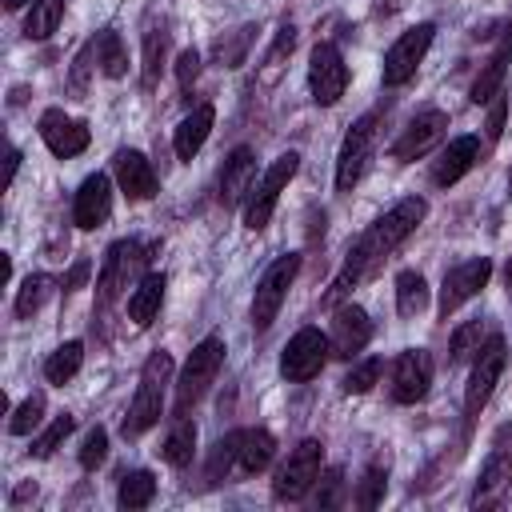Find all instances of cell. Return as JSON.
Listing matches in <instances>:
<instances>
[{
    "label": "cell",
    "instance_id": "12",
    "mask_svg": "<svg viewBox=\"0 0 512 512\" xmlns=\"http://www.w3.org/2000/svg\"><path fill=\"white\" fill-rule=\"evenodd\" d=\"M136 264H148V256L140 252V244H136V240H116V244L104 252L100 280H96V288H100V308H108V304L128 288V280H132Z\"/></svg>",
    "mask_w": 512,
    "mask_h": 512
},
{
    "label": "cell",
    "instance_id": "31",
    "mask_svg": "<svg viewBox=\"0 0 512 512\" xmlns=\"http://www.w3.org/2000/svg\"><path fill=\"white\" fill-rule=\"evenodd\" d=\"M60 16H64V0H32V12L24 20V36L28 40H48L56 32Z\"/></svg>",
    "mask_w": 512,
    "mask_h": 512
},
{
    "label": "cell",
    "instance_id": "34",
    "mask_svg": "<svg viewBox=\"0 0 512 512\" xmlns=\"http://www.w3.org/2000/svg\"><path fill=\"white\" fill-rule=\"evenodd\" d=\"M236 456H240V432H228V436H220L216 440V448H212V460H208V484H220L228 472H232V464H236Z\"/></svg>",
    "mask_w": 512,
    "mask_h": 512
},
{
    "label": "cell",
    "instance_id": "18",
    "mask_svg": "<svg viewBox=\"0 0 512 512\" xmlns=\"http://www.w3.org/2000/svg\"><path fill=\"white\" fill-rule=\"evenodd\" d=\"M112 172H116V184H120V192L128 196V200H152L156 196V172H152V164H148V156L144 152H136V148H120L116 156H112Z\"/></svg>",
    "mask_w": 512,
    "mask_h": 512
},
{
    "label": "cell",
    "instance_id": "19",
    "mask_svg": "<svg viewBox=\"0 0 512 512\" xmlns=\"http://www.w3.org/2000/svg\"><path fill=\"white\" fill-rule=\"evenodd\" d=\"M328 340H332V356L352 360L356 352H364V344L372 340V320H368V312L356 308V304H340Z\"/></svg>",
    "mask_w": 512,
    "mask_h": 512
},
{
    "label": "cell",
    "instance_id": "26",
    "mask_svg": "<svg viewBox=\"0 0 512 512\" xmlns=\"http://www.w3.org/2000/svg\"><path fill=\"white\" fill-rule=\"evenodd\" d=\"M164 272H148L136 288H132V296H128V316H132V324H140V328H148L152 320H156V312H160V304H164Z\"/></svg>",
    "mask_w": 512,
    "mask_h": 512
},
{
    "label": "cell",
    "instance_id": "50",
    "mask_svg": "<svg viewBox=\"0 0 512 512\" xmlns=\"http://www.w3.org/2000/svg\"><path fill=\"white\" fill-rule=\"evenodd\" d=\"M24 4H28V0H4V8H8V12H16V8H24Z\"/></svg>",
    "mask_w": 512,
    "mask_h": 512
},
{
    "label": "cell",
    "instance_id": "45",
    "mask_svg": "<svg viewBox=\"0 0 512 512\" xmlns=\"http://www.w3.org/2000/svg\"><path fill=\"white\" fill-rule=\"evenodd\" d=\"M504 112H508V100L496 92V96H492V108H488V140H500V132H504Z\"/></svg>",
    "mask_w": 512,
    "mask_h": 512
},
{
    "label": "cell",
    "instance_id": "2",
    "mask_svg": "<svg viewBox=\"0 0 512 512\" xmlns=\"http://www.w3.org/2000/svg\"><path fill=\"white\" fill-rule=\"evenodd\" d=\"M168 376H172V356L168 352H152L144 360V368H140V384H136V396H132L128 416H124V436H140V432H148L160 420Z\"/></svg>",
    "mask_w": 512,
    "mask_h": 512
},
{
    "label": "cell",
    "instance_id": "43",
    "mask_svg": "<svg viewBox=\"0 0 512 512\" xmlns=\"http://www.w3.org/2000/svg\"><path fill=\"white\" fill-rule=\"evenodd\" d=\"M196 76H200V52H196V48H184V52L176 56V80H180V92H192Z\"/></svg>",
    "mask_w": 512,
    "mask_h": 512
},
{
    "label": "cell",
    "instance_id": "48",
    "mask_svg": "<svg viewBox=\"0 0 512 512\" xmlns=\"http://www.w3.org/2000/svg\"><path fill=\"white\" fill-rule=\"evenodd\" d=\"M84 276H88V260H76V268L64 276V292H72V288H80L84 284Z\"/></svg>",
    "mask_w": 512,
    "mask_h": 512
},
{
    "label": "cell",
    "instance_id": "5",
    "mask_svg": "<svg viewBox=\"0 0 512 512\" xmlns=\"http://www.w3.org/2000/svg\"><path fill=\"white\" fill-rule=\"evenodd\" d=\"M328 356H332V340L320 328H300L280 352V376L288 384H304L324 368Z\"/></svg>",
    "mask_w": 512,
    "mask_h": 512
},
{
    "label": "cell",
    "instance_id": "9",
    "mask_svg": "<svg viewBox=\"0 0 512 512\" xmlns=\"http://www.w3.org/2000/svg\"><path fill=\"white\" fill-rule=\"evenodd\" d=\"M432 32H436L432 24H412L408 32L396 36V44L384 52V68H380V76H384L388 88H400V84H408L416 76L420 60H424V52L432 44Z\"/></svg>",
    "mask_w": 512,
    "mask_h": 512
},
{
    "label": "cell",
    "instance_id": "40",
    "mask_svg": "<svg viewBox=\"0 0 512 512\" xmlns=\"http://www.w3.org/2000/svg\"><path fill=\"white\" fill-rule=\"evenodd\" d=\"M164 32H148L144 36V88H152L156 84V76H160V60H164Z\"/></svg>",
    "mask_w": 512,
    "mask_h": 512
},
{
    "label": "cell",
    "instance_id": "35",
    "mask_svg": "<svg viewBox=\"0 0 512 512\" xmlns=\"http://www.w3.org/2000/svg\"><path fill=\"white\" fill-rule=\"evenodd\" d=\"M40 420H44V392H32L28 400L16 404V412L8 420V432L12 436H28L32 428H40Z\"/></svg>",
    "mask_w": 512,
    "mask_h": 512
},
{
    "label": "cell",
    "instance_id": "51",
    "mask_svg": "<svg viewBox=\"0 0 512 512\" xmlns=\"http://www.w3.org/2000/svg\"><path fill=\"white\" fill-rule=\"evenodd\" d=\"M504 280H508V288H512V264H508V272H504Z\"/></svg>",
    "mask_w": 512,
    "mask_h": 512
},
{
    "label": "cell",
    "instance_id": "1",
    "mask_svg": "<svg viewBox=\"0 0 512 512\" xmlns=\"http://www.w3.org/2000/svg\"><path fill=\"white\" fill-rule=\"evenodd\" d=\"M428 216V200L424 196H404L400 204H392L356 244H352V252H348V260H344V268H340V276L332 280V288H328V296H324V304L332 308V304H340L364 276H372L376 272V264L396 248V244H404L416 228H420V220Z\"/></svg>",
    "mask_w": 512,
    "mask_h": 512
},
{
    "label": "cell",
    "instance_id": "4",
    "mask_svg": "<svg viewBox=\"0 0 512 512\" xmlns=\"http://www.w3.org/2000/svg\"><path fill=\"white\" fill-rule=\"evenodd\" d=\"M296 272H300V256L296 252H288V256H280V260H272L264 268V276L256 284V296H252V328L256 332L272 328V320H276V312H280V304H284Z\"/></svg>",
    "mask_w": 512,
    "mask_h": 512
},
{
    "label": "cell",
    "instance_id": "44",
    "mask_svg": "<svg viewBox=\"0 0 512 512\" xmlns=\"http://www.w3.org/2000/svg\"><path fill=\"white\" fill-rule=\"evenodd\" d=\"M248 40H252V28H236V40H232V44L216 40V56H220L228 68H236V64L244 60V48H248Z\"/></svg>",
    "mask_w": 512,
    "mask_h": 512
},
{
    "label": "cell",
    "instance_id": "10",
    "mask_svg": "<svg viewBox=\"0 0 512 512\" xmlns=\"http://www.w3.org/2000/svg\"><path fill=\"white\" fill-rule=\"evenodd\" d=\"M372 140H376V116H360V120L344 132L340 152H336V188H340V192H352L356 180L364 176L368 156H372Z\"/></svg>",
    "mask_w": 512,
    "mask_h": 512
},
{
    "label": "cell",
    "instance_id": "46",
    "mask_svg": "<svg viewBox=\"0 0 512 512\" xmlns=\"http://www.w3.org/2000/svg\"><path fill=\"white\" fill-rule=\"evenodd\" d=\"M292 44H296V28H292V24H284V28H280V36H276V44H272V52H268V68H276V60H280L284 52H292Z\"/></svg>",
    "mask_w": 512,
    "mask_h": 512
},
{
    "label": "cell",
    "instance_id": "15",
    "mask_svg": "<svg viewBox=\"0 0 512 512\" xmlns=\"http://www.w3.org/2000/svg\"><path fill=\"white\" fill-rule=\"evenodd\" d=\"M40 140L48 144V152H52V156L72 160V156H80V152L88 148L92 132H88V124H84V120H72L68 112L48 108V112L40 116Z\"/></svg>",
    "mask_w": 512,
    "mask_h": 512
},
{
    "label": "cell",
    "instance_id": "6",
    "mask_svg": "<svg viewBox=\"0 0 512 512\" xmlns=\"http://www.w3.org/2000/svg\"><path fill=\"white\" fill-rule=\"evenodd\" d=\"M504 360H508V348H504V336H488L476 352V364H472V376H468V392H464V420L472 424L480 416V408L488 404L500 372H504Z\"/></svg>",
    "mask_w": 512,
    "mask_h": 512
},
{
    "label": "cell",
    "instance_id": "11",
    "mask_svg": "<svg viewBox=\"0 0 512 512\" xmlns=\"http://www.w3.org/2000/svg\"><path fill=\"white\" fill-rule=\"evenodd\" d=\"M308 88H312V100L316 104H336L348 88V64L340 56L336 44H316L312 56H308Z\"/></svg>",
    "mask_w": 512,
    "mask_h": 512
},
{
    "label": "cell",
    "instance_id": "23",
    "mask_svg": "<svg viewBox=\"0 0 512 512\" xmlns=\"http://www.w3.org/2000/svg\"><path fill=\"white\" fill-rule=\"evenodd\" d=\"M212 120H216V108H212V104H196V108L176 124L172 144H176V156H180V160H192V156L204 148V140H208V132H212Z\"/></svg>",
    "mask_w": 512,
    "mask_h": 512
},
{
    "label": "cell",
    "instance_id": "42",
    "mask_svg": "<svg viewBox=\"0 0 512 512\" xmlns=\"http://www.w3.org/2000/svg\"><path fill=\"white\" fill-rule=\"evenodd\" d=\"M104 456H108V432L104 428H92L84 436V444H80V464L84 468H96V464H104Z\"/></svg>",
    "mask_w": 512,
    "mask_h": 512
},
{
    "label": "cell",
    "instance_id": "36",
    "mask_svg": "<svg viewBox=\"0 0 512 512\" xmlns=\"http://www.w3.org/2000/svg\"><path fill=\"white\" fill-rule=\"evenodd\" d=\"M72 428H76V416L60 412V416H56V420H52V424H48V428H44V432L32 440V456H52V452H56V448L68 440V432H72Z\"/></svg>",
    "mask_w": 512,
    "mask_h": 512
},
{
    "label": "cell",
    "instance_id": "41",
    "mask_svg": "<svg viewBox=\"0 0 512 512\" xmlns=\"http://www.w3.org/2000/svg\"><path fill=\"white\" fill-rule=\"evenodd\" d=\"M376 376H380V360L368 356V360H360V364L344 376V392H356V396H360V392H368V388L376 384Z\"/></svg>",
    "mask_w": 512,
    "mask_h": 512
},
{
    "label": "cell",
    "instance_id": "17",
    "mask_svg": "<svg viewBox=\"0 0 512 512\" xmlns=\"http://www.w3.org/2000/svg\"><path fill=\"white\" fill-rule=\"evenodd\" d=\"M444 128H448V116H444L440 108H428V112L412 116V124H408V128L400 132V140L392 144V160L408 164V160L424 156V152L444 136Z\"/></svg>",
    "mask_w": 512,
    "mask_h": 512
},
{
    "label": "cell",
    "instance_id": "25",
    "mask_svg": "<svg viewBox=\"0 0 512 512\" xmlns=\"http://www.w3.org/2000/svg\"><path fill=\"white\" fill-rule=\"evenodd\" d=\"M272 456H276V436H272L268 428H244V432H240V456H236V468H240L244 476L264 472V468L272 464Z\"/></svg>",
    "mask_w": 512,
    "mask_h": 512
},
{
    "label": "cell",
    "instance_id": "7",
    "mask_svg": "<svg viewBox=\"0 0 512 512\" xmlns=\"http://www.w3.org/2000/svg\"><path fill=\"white\" fill-rule=\"evenodd\" d=\"M320 460H324L320 440H300L288 452V460L280 464L276 480H272L276 500H300V496H308V488L320 480Z\"/></svg>",
    "mask_w": 512,
    "mask_h": 512
},
{
    "label": "cell",
    "instance_id": "13",
    "mask_svg": "<svg viewBox=\"0 0 512 512\" xmlns=\"http://www.w3.org/2000/svg\"><path fill=\"white\" fill-rule=\"evenodd\" d=\"M488 280H492V260H488V256H472V260L448 268V272H444V288H440V316L448 320V316H452L464 300H472Z\"/></svg>",
    "mask_w": 512,
    "mask_h": 512
},
{
    "label": "cell",
    "instance_id": "20",
    "mask_svg": "<svg viewBox=\"0 0 512 512\" xmlns=\"http://www.w3.org/2000/svg\"><path fill=\"white\" fill-rule=\"evenodd\" d=\"M508 484H512V452L492 444V452H488V460H484V468H480V480H476L472 504H476V508L496 504V500H500V492H504Z\"/></svg>",
    "mask_w": 512,
    "mask_h": 512
},
{
    "label": "cell",
    "instance_id": "28",
    "mask_svg": "<svg viewBox=\"0 0 512 512\" xmlns=\"http://www.w3.org/2000/svg\"><path fill=\"white\" fill-rule=\"evenodd\" d=\"M84 364V344L80 340H64L48 360H44V380L48 384H68Z\"/></svg>",
    "mask_w": 512,
    "mask_h": 512
},
{
    "label": "cell",
    "instance_id": "27",
    "mask_svg": "<svg viewBox=\"0 0 512 512\" xmlns=\"http://www.w3.org/2000/svg\"><path fill=\"white\" fill-rule=\"evenodd\" d=\"M192 452H196V420L176 416L172 428H168V436H164L160 456H164L172 468H188V464H192Z\"/></svg>",
    "mask_w": 512,
    "mask_h": 512
},
{
    "label": "cell",
    "instance_id": "49",
    "mask_svg": "<svg viewBox=\"0 0 512 512\" xmlns=\"http://www.w3.org/2000/svg\"><path fill=\"white\" fill-rule=\"evenodd\" d=\"M16 168H20V148H8V176H4V184L16 180Z\"/></svg>",
    "mask_w": 512,
    "mask_h": 512
},
{
    "label": "cell",
    "instance_id": "33",
    "mask_svg": "<svg viewBox=\"0 0 512 512\" xmlns=\"http://www.w3.org/2000/svg\"><path fill=\"white\" fill-rule=\"evenodd\" d=\"M52 296V276H44V272H32L24 284H20V292H16V316L20 320H28L32 312H40L44 308V300Z\"/></svg>",
    "mask_w": 512,
    "mask_h": 512
},
{
    "label": "cell",
    "instance_id": "24",
    "mask_svg": "<svg viewBox=\"0 0 512 512\" xmlns=\"http://www.w3.org/2000/svg\"><path fill=\"white\" fill-rule=\"evenodd\" d=\"M508 60H512V24H508V32L500 36V44H496V52L488 56V64L480 68V76L472 80V100H476V104H488V100H492V96L504 88Z\"/></svg>",
    "mask_w": 512,
    "mask_h": 512
},
{
    "label": "cell",
    "instance_id": "3",
    "mask_svg": "<svg viewBox=\"0 0 512 512\" xmlns=\"http://www.w3.org/2000/svg\"><path fill=\"white\" fill-rule=\"evenodd\" d=\"M220 364H224V340L220 336H204L192 348V356L184 360V372L176 380V416H188V408L200 404V396L212 388Z\"/></svg>",
    "mask_w": 512,
    "mask_h": 512
},
{
    "label": "cell",
    "instance_id": "8",
    "mask_svg": "<svg viewBox=\"0 0 512 512\" xmlns=\"http://www.w3.org/2000/svg\"><path fill=\"white\" fill-rule=\"evenodd\" d=\"M296 168H300V156H296V152H284V156H276V160L268 164L264 180L256 184V192H252V200H248V208H244V224H248L252 232H260V228L272 220L276 200H280V192L288 188V180L296 176Z\"/></svg>",
    "mask_w": 512,
    "mask_h": 512
},
{
    "label": "cell",
    "instance_id": "30",
    "mask_svg": "<svg viewBox=\"0 0 512 512\" xmlns=\"http://www.w3.org/2000/svg\"><path fill=\"white\" fill-rule=\"evenodd\" d=\"M156 496V476L148 468H136L120 480V492H116V504L120 508H148Z\"/></svg>",
    "mask_w": 512,
    "mask_h": 512
},
{
    "label": "cell",
    "instance_id": "38",
    "mask_svg": "<svg viewBox=\"0 0 512 512\" xmlns=\"http://www.w3.org/2000/svg\"><path fill=\"white\" fill-rule=\"evenodd\" d=\"M480 332H484V324L480 320H468V324H460L456 332H452V360H468V356H476L480 352Z\"/></svg>",
    "mask_w": 512,
    "mask_h": 512
},
{
    "label": "cell",
    "instance_id": "32",
    "mask_svg": "<svg viewBox=\"0 0 512 512\" xmlns=\"http://www.w3.org/2000/svg\"><path fill=\"white\" fill-rule=\"evenodd\" d=\"M96 64H100L104 76H112V80H120V76L128 72V52H124V44H120V36H116L112 28H104V32L96 36Z\"/></svg>",
    "mask_w": 512,
    "mask_h": 512
},
{
    "label": "cell",
    "instance_id": "21",
    "mask_svg": "<svg viewBox=\"0 0 512 512\" xmlns=\"http://www.w3.org/2000/svg\"><path fill=\"white\" fill-rule=\"evenodd\" d=\"M476 160H480V136H456V140H448V148L440 152V160H436V168H432V180L448 188V184H456Z\"/></svg>",
    "mask_w": 512,
    "mask_h": 512
},
{
    "label": "cell",
    "instance_id": "16",
    "mask_svg": "<svg viewBox=\"0 0 512 512\" xmlns=\"http://www.w3.org/2000/svg\"><path fill=\"white\" fill-rule=\"evenodd\" d=\"M108 212H112V180H108L104 172L84 176V184L76 188V200H72V220H76V228L92 232V228H100V224L108 220Z\"/></svg>",
    "mask_w": 512,
    "mask_h": 512
},
{
    "label": "cell",
    "instance_id": "22",
    "mask_svg": "<svg viewBox=\"0 0 512 512\" xmlns=\"http://www.w3.org/2000/svg\"><path fill=\"white\" fill-rule=\"evenodd\" d=\"M252 176H256V156H252V148H236V152L224 160V168H220V204H224V208L240 204L244 192H248V184H252Z\"/></svg>",
    "mask_w": 512,
    "mask_h": 512
},
{
    "label": "cell",
    "instance_id": "29",
    "mask_svg": "<svg viewBox=\"0 0 512 512\" xmlns=\"http://www.w3.org/2000/svg\"><path fill=\"white\" fill-rule=\"evenodd\" d=\"M396 308H400V316H416L428 308V280L416 268H404L396 276Z\"/></svg>",
    "mask_w": 512,
    "mask_h": 512
},
{
    "label": "cell",
    "instance_id": "37",
    "mask_svg": "<svg viewBox=\"0 0 512 512\" xmlns=\"http://www.w3.org/2000/svg\"><path fill=\"white\" fill-rule=\"evenodd\" d=\"M384 488H388V472H384V464H372V468L360 476L356 504H360V508H376V504L384 500Z\"/></svg>",
    "mask_w": 512,
    "mask_h": 512
},
{
    "label": "cell",
    "instance_id": "39",
    "mask_svg": "<svg viewBox=\"0 0 512 512\" xmlns=\"http://www.w3.org/2000/svg\"><path fill=\"white\" fill-rule=\"evenodd\" d=\"M96 60V40H88L80 52H76V60H72V76H68V88L76 92V96H84L88 92V76H92V64Z\"/></svg>",
    "mask_w": 512,
    "mask_h": 512
},
{
    "label": "cell",
    "instance_id": "14",
    "mask_svg": "<svg viewBox=\"0 0 512 512\" xmlns=\"http://www.w3.org/2000/svg\"><path fill=\"white\" fill-rule=\"evenodd\" d=\"M428 384H432V356L424 348H404L392 364V400L416 404V400H424Z\"/></svg>",
    "mask_w": 512,
    "mask_h": 512
},
{
    "label": "cell",
    "instance_id": "47",
    "mask_svg": "<svg viewBox=\"0 0 512 512\" xmlns=\"http://www.w3.org/2000/svg\"><path fill=\"white\" fill-rule=\"evenodd\" d=\"M340 484H344V480H340V468H328V472H324V492H320V504H324V508H332V504L340 500Z\"/></svg>",
    "mask_w": 512,
    "mask_h": 512
},
{
    "label": "cell",
    "instance_id": "52",
    "mask_svg": "<svg viewBox=\"0 0 512 512\" xmlns=\"http://www.w3.org/2000/svg\"><path fill=\"white\" fill-rule=\"evenodd\" d=\"M508 188H512V176H508Z\"/></svg>",
    "mask_w": 512,
    "mask_h": 512
}]
</instances>
